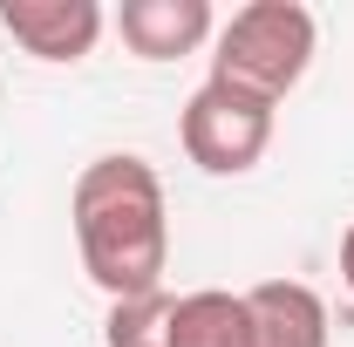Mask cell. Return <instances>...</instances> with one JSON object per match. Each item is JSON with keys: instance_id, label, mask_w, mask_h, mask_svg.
Wrapping results in <instances>:
<instances>
[{"instance_id": "277c9868", "label": "cell", "mask_w": 354, "mask_h": 347, "mask_svg": "<svg viewBox=\"0 0 354 347\" xmlns=\"http://www.w3.org/2000/svg\"><path fill=\"white\" fill-rule=\"evenodd\" d=\"M0 28L35 62H82L102 41V7L95 0H0Z\"/></svg>"}, {"instance_id": "3957f363", "label": "cell", "mask_w": 354, "mask_h": 347, "mask_svg": "<svg viewBox=\"0 0 354 347\" xmlns=\"http://www.w3.org/2000/svg\"><path fill=\"white\" fill-rule=\"evenodd\" d=\"M177 136H184V157L205 177H245L272 143V102L205 75V88L177 116Z\"/></svg>"}, {"instance_id": "9c48e42d", "label": "cell", "mask_w": 354, "mask_h": 347, "mask_svg": "<svg viewBox=\"0 0 354 347\" xmlns=\"http://www.w3.org/2000/svg\"><path fill=\"white\" fill-rule=\"evenodd\" d=\"M341 279H348V293H354V225H348V238H341Z\"/></svg>"}, {"instance_id": "6da1fadb", "label": "cell", "mask_w": 354, "mask_h": 347, "mask_svg": "<svg viewBox=\"0 0 354 347\" xmlns=\"http://www.w3.org/2000/svg\"><path fill=\"white\" fill-rule=\"evenodd\" d=\"M68 218H75V245H82V272L109 293V300H136L164 286L171 265V218H164V177L143 157L116 150L82 164L75 191H68Z\"/></svg>"}, {"instance_id": "5b68a950", "label": "cell", "mask_w": 354, "mask_h": 347, "mask_svg": "<svg viewBox=\"0 0 354 347\" xmlns=\"http://www.w3.org/2000/svg\"><path fill=\"white\" fill-rule=\"evenodd\" d=\"M116 35L136 62H177L218 35L212 0H123L116 7Z\"/></svg>"}, {"instance_id": "7a4b0ae2", "label": "cell", "mask_w": 354, "mask_h": 347, "mask_svg": "<svg viewBox=\"0 0 354 347\" xmlns=\"http://www.w3.org/2000/svg\"><path fill=\"white\" fill-rule=\"evenodd\" d=\"M307 68H313V14L300 0H252L218 28L212 82H232L279 109V95H293Z\"/></svg>"}, {"instance_id": "8992f818", "label": "cell", "mask_w": 354, "mask_h": 347, "mask_svg": "<svg viewBox=\"0 0 354 347\" xmlns=\"http://www.w3.org/2000/svg\"><path fill=\"white\" fill-rule=\"evenodd\" d=\"M245 347H327V306L300 279H259L245 293Z\"/></svg>"}, {"instance_id": "ba28073f", "label": "cell", "mask_w": 354, "mask_h": 347, "mask_svg": "<svg viewBox=\"0 0 354 347\" xmlns=\"http://www.w3.org/2000/svg\"><path fill=\"white\" fill-rule=\"evenodd\" d=\"M171 293H136V300H109L102 320V347H171Z\"/></svg>"}, {"instance_id": "52a82bcc", "label": "cell", "mask_w": 354, "mask_h": 347, "mask_svg": "<svg viewBox=\"0 0 354 347\" xmlns=\"http://www.w3.org/2000/svg\"><path fill=\"white\" fill-rule=\"evenodd\" d=\"M171 347H245V293H184L171 306Z\"/></svg>"}]
</instances>
